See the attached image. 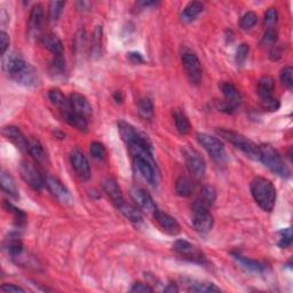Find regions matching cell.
<instances>
[{
    "instance_id": "603a6c76",
    "label": "cell",
    "mask_w": 293,
    "mask_h": 293,
    "mask_svg": "<svg viewBox=\"0 0 293 293\" xmlns=\"http://www.w3.org/2000/svg\"><path fill=\"white\" fill-rule=\"evenodd\" d=\"M41 44H43L46 49H48L50 53H53L54 56H62L63 55V44L56 35H45L43 38H41Z\"/></svg>"
},
{
    "instance_id": "4dcf8cb0",
    "label": "cell",
    "mask_w": 293,
    "mask_h": 293,
    "mask_svg": "<svg viewBox=\"0 0 293 293\" xmlns=\"http://www.w3.org/2000/svg\"><path fill=\"white\" fill-rule=\"evenodd\" d=\"M48 99L50 100L55 107H57L62 110V111H67L70 109V103L67 100L66 96L58 89H52L48 92Z\"/></svg>"
},
{
    "instance_id": "ac0fdd59",
    "label": "cell",
    "mask_w": 293,
    "mask_h": 293,
    "mask_svg": "<svg viewBox=\"0 0 293 293\" xmlns=\"http://www.w3.org/2000/svg\"><path fill=\"white\" fill-rule=\"evenodd\" d=\"M3 134L8 141H11L17 149H20L22 151H27L29 140L24 136L20 128H17L15 126H5L3 128Z\"/></svg>"
},
{
    "instance_id": "db71d44e",
    "label": "cell",
    "mask_w": 293,
    "mask_h": 293,
    "mask_svg": "<svg viewBox=\"0 0 293 293\" xmlns=\"http://www.w3.org/2000/svg\"><path fill=\"white\" fill-rule=\"evenodd\" d=\"M128 57H130L131 61L134 62V63H142V62H143V58H142L141 54H139V53H130V54H128Z\"/></svg>"
},
{
    "instance_id": "52a82bcc",
    "label": "cell",
    "mask_w": 293,
    "mask_h": 293,
    "mask_svg": "<svg viewBox=\"0 0 293 293\" xmlns=\"http://www.w3.org/2000/svg\"><path fill=\"white\" fill-rule=\"evenodd\" d=\"M118 131L121 134L123 141L125 142L127 145L131 144H141V145H148L153 148L151 142L148 139V136L144 135L143 133L137 131L136 128L128 124L126 122H119L118 123Z\"/></svg>"
},
{
    "instance_id": "44dd1931",
    "label": "cell",
    "mask_w": 293,
    "mask_h": 293,
    "mask_svg": "<svg viewBox=\"0 0 293 293\" xmlns=\"http://www.w3.org/2000/svg\"><path fill=\"white\" fill-rule=\"evenodd\" d=\"M13 80H15L17 84H21L23 86L31 87L36 86L38 84V73H37L36 69L27 63L26 67L23 70L13 78Z\"/></svg>"
},
{
    "instance_id": "8d00e7d4",
    "label": "cell",
    "mask_w": 293,
    "mask_h": 293,
    "mask_svg": "<svg viewBox=\"0 0 293 293\" xmlns=\"http://www.w3.org/2000/svg\"><path fill=\"white\" fill-rule=\"evenodd\" d=\"M189 292H220L221 290L214 285L213 283L209 282H190L189 287L187 288Z\"/></svg>"
},
{
    "instance_id": "7a4b0ae2",
    "label": "cell",
    "mask_w": 293,
    "mask_h": 293,
    "mask_svg": "<svg viewBox=\"0 0 293 293\" xmlns=\"http://www.w3.org/2000/svg\"><path fill=\"white\" fill-rule=\"evenodd\" d=\"M217 133L220 136L223 137L224 140L230 142L235 148L240 149L242 153H244L249 158L253 160L260 159L259 145H256L254 142H252L251 140L247 139L246 136L241 134V133L231 130H226V128H219V130H217Z\"/></svg>"
},
{
    "instance_id": "277c9868",
    "label": "cell",
    "mask_w": 293,
    "mask_h": 293,
    "mask_svg": "<svg viewBox=\"0 0 293 293\" xmlns=\"http://www.w3.org/2000/svg\"><path fill=\"white\" fill-rule=\"evenodd\" d=\"M220 89H221L224 100L218 103V108L223 112H233L242 103V95L240 91L236 89L235 85L229 81H223L220 85Z\"/></svg>"
},
{
    "instance_id": "83f0119b",
    "label": "cell",
    "mask_w": 293,
    "mask_h": 293,
    "mask_svg": "<svg viewBox=\"0 0 293 293\" xmlns=\"http://www.w3.org/2000/svg\"><path fill=\"white\" fill-rule=\"evenodd\" d=\"M173 118H174V124H175L177 131L180 133V134L186 135L191 130V125L188 117L186 116V113L181 111V110H174L173 112Z\"/></svg>"
},
{
    "instance_id": "f6af8a7d",
    "label": "cell",
    "mask_w": 293,
    "mask_h": 293,
    "mask_svg": "<svg viewBox=\"0 0 293 293\" xmlns=\"http://www.w3.org/2000/svg\"><path fill=\"white\" fill-rule=\"evenodd\" d=\"M4 206H5V209H6L9 213L14 214V217H15L16 221H17L18 223H23V222L25 221V219H26L25 214L23 213L20 209H17L16 206H14L13 204L9 203V201H5Z\"/></svg>"
},
{
    "instance_id": "f1b7e54d",
    "label": "cell",
    "mask_w": 293,
    "mask_h": 293,
    "mask_svg": "<svg viewBox=\"0 0 293 293\" xmlns=\"http://www.w3.org/2000/svg\"><path fill=\"white\" fill-rule=\"evenodd\" d=\"M5 249H6L8 255H11V258L14 260L17 258L18 255L22 254L24 252V249H23V244L20 238L17 236H9L6 242H5Z\"/></svg>"
},
{
    "instance_id": "3957f363",
    "label": "cell",
    "mask_w": 293,
    "mask_h": 293,
    "mask_svg": "<svg viewBox=\"0 0 293 293\" xmlns=\"http://www.w3.org/2000/svg\"><path fill=\"white\" fill-rule=\"evenodd\" d=\"M260 149V159L265 164L266 167H268L273 173L277 174L278 177L288 178L291 175L290 168L284 163L281 155L278 154L276 149H274L272 145L262 144L259 145Z\"/></svg>"
},
{
    "instance_id": "f546056e",
    "label": "cell",
    "mask_w": 293,
    "mask_h": 293,
    "mask_svg": "<svg viewBox=\"0 0 293 293\" xmlns=\"http://www.w3.org/2000/svg\"><path fill=\"white\" fill-rule=\"evenodd\" d=\"M26 153H29V155L36 160L37 163H44L46 160V153L44 150V146L40 143L39 140H37V139L29 140Z\"/></svg>"
},
{
    "instance_id": "8992f818",
    "label": "cell",
    "mask_w": 293,
    "mask_h": 293,
    "mask_svg": "<svg viewBox=\"0 0 293 293\" xmlns=\"http://www.w3.org/2000/svg\"><path fill=\"white\" fill-rule=\"evenodd\" d=\"M20 172L23 180L35 190H41L43 187L46 186V179L39 168L36 166V164L30 160H23L20 165Z\"/></svg>"
},
{
    "instance_id": "4316f807",
    "label": "cell",
    "mask_w": 293,
    "mask_h": 293,
    "mask_svg": "<svg viewBox=\"0 0 293 293\" xmlns=\"http://www.w3.org/2000/svg\"><path fill=\"white\" fill-rule=\"evenodd\" d=\"M215 198H217V192H215L214 188L212 186H205L201 188L199 197L195 203L210 209L215 201Z\"/></svg>"
},
{
    "instance_id": "484cf974",
    "label": "cell",
    "mask_w": 293,
    "mask_h": 293,
    "mask_svg": "<svg viewBox=\"0 0 293 293\" xmlns=\"http://www.w3.org/2000/svg\"><path fill=\"white\" fill-rule=\"evenodd\" d=\"M203 11H204L203 4L199 2H191L183 8V11L181 13V20L186 23H190L196 20V17Z\"/></svg>"
},
{
    "instance_id": "ab89813d",
    "label": "cell",
    "mask_w": 293,
    "mask_h": 293,
    "mask_svg": "<svg viewBox=\"0 0 293 293\" xmlns=\"http://www.w3.org/2000/svg\"><path fill=\"white\" fill-rule=\"evenodd\" d=\"M258 23V16L253 12H247L242 16L240 21V26L243 30H250Z\"/></svg>"
},
{
    "instance_id": "ee69618b",
    "label": "cell",
    "mask_w": 293,
    "mask_h": 293,
    "mask_svg": "<svg viewBox=\"0 0 293 293\" xmlns=\"http://www.w3.org/2000/svg\"><path fill=\"white\" fill-rule=\"evenodd\" d=\"M261 107L268 110V111H277L279 109V101L275 98L274 95L268 96V98L260 99Z\"/></svg>"
},
{
    "instance_id": "74e56055",
    "label": "cell",
    "mask_w": 293,
    "mask_h": 293,
    "mask_svg": "<svg viewBox=\"0 0 293 293\" xmlns=\"http://www.w3.org/2000/svg\"><path fill=\"white\" fill-rule=\"evenodd\" d=\"M235 259L243 266V267L246 268V269H249V270H252V272L259 273L263 268L262 265H261L260 262H258V261L252 260V259H249V258H245V256H242L240 254H236Z\"/></svg>"
},
{
    "instance_id": "d6986e66",
    "label": "cell",
    "mask_w": 293,
    "mask_h": 293,
    "mask_svg": "<svg viewBox=\"0 0 293 293\" xmlns=\"http://www.w3.org/2000/svg\"><path fill=\"white\" fill-rule=\"evenodd\" d=\"M26 64L27 63L25 62V60L22 57L21 54L13 52L8 55L6 60H5L4 68L5 71L8 73V76L13 79L14 77L18 75V73L26 67Z\"/></svg>"
},
{
    "instance_id": "1f68e13d",
    "label": "cell",
    "mask_w": 293,
    "mask_h": 293,
    "mask_svg": "<svg viewBox=\"0 0 293 293\" xmlns=\"http://www.w3.org/2000/svg\"><path fill=\"white\" fill-rule=\"evenodd\" d=\"M118 210L121 211L124 217H125L127 220H130V221L132 222L140 223L142 221V213L140 209H137L135 208V206H133L131 204H127L126 201L123 205L119 206Z\"/></svg>"
},
{
    "instance_id": "d4e9b609",
    "label": "cell",
    "mask_w": 293,
    "mask_h": 293,
    "mask_svg": "<svg viewBox=\"0 0 293 293\" xmlns=\"http://www.w3.org/2000/svg\"><path fill=\"white\" fill-rule=\"evenodd\" d=\"M63 114L64 119H66L69 125L77 128V130H79L81 132L87 131V128H89V119L85 118L84 116H81V114L73 112L71 109L64 111Z\"/></svg>"
},
{
    "instance_id": "9f6ffc18",
    "label": "cell",
    "mask_w": 293,
    "mask_h": 293,
    "mask_svg": "<svg viewBox=\"0 0 293 293\" xmlns=\"http://www.w3.org/2000/svg\"><path fill=\"white\" fill-rule=\"evenodd\" d=\"M114 100H116L117 102H122V101H123L122 92H116V93H114Z\"/></svg>"
},
{
    "instance_id": "f907efd6",
    "label": "cell",
    "mask_w": 293,
    "mask_h": 293,
    "mask_svg": "<svg viewBox=\"0 0 293 293\" xmlns=\"http://www.w3.org/2000/svg\"><path fill=\"white\" fill-rule=\"evenodd\" d=\"M9 46V37L5 31L0 32V52L4 55Z\"/></svg>"
},
{
    "instance_id": "9c48e42d",
    "label": "cell",
    "mask_w": 293,
    "mask_h": 293,
    "mask_svg": "<svg viewBox=\"0 0 293 293\" xmlns=\"http://www.w3.org/2000/svg\"><path fill=\"white\" fill-rule=\"evenodd\" d=\"M192 226L200 233L209 232L213 227V217L210 209L194 203L192 205Z\"/></svg>"
},
{
    "instance_id": "4fadbf2b",
    "label": "cell",
    "mask_w": 293,
    "mask_h": 293,
    "mask_svg": "<svg viewBox=\"0 0 293 293\" xmlns=\"http://www.w3.org/2000/svg\"><path fill=\"white\" fill-rule=\"evenodd\" d=\"M70 163L73 171L81 180H89L91 178V166L86 156L80 150H73L70 155Z\"/></svg>"
},
{
    "instance_id": "681fc988",
    "label": "cell",
    "mask_w": 293,
    "mask_h": 293,
    "mask_svg": "<svg viewBox=\"0 0 293 293\" xmlns=\"http://www.w3.org/2000/svg\"><path fill=\"white\" fill-rule=\"evenodd\" d=\"M131 291L137 292V293H151V292H154V288L151 287L150 285H148V284L139 282V283L133 284Z\"/></svg>"
},
{
    "instance_id": "f5cc1de1",
    "label": "cell",
    "mask_w": 293,
    "mask_h": 293,
    "mask_svg": "<svg viewBox=\"0 0 293 293\" xmlns=\"http://www.w3.org/2000/svg\"><path fill=\"white\" fill-rule=\"evenodd\" d=\"M269 56H270V58L273 60V61H277V60H279V58H281V56H282V50H281V48H279L278 46H275V45H274L273 49L270 50V53H269Z\"/></svg>"
},
{
    "instance_id": "7c38bea8",
    "label": "cell",
    "mask_w": 293,
    "mask_h": 293,
    "mask_svg": "<svg viewBox=\"0 0 293 293\" xmlns=\"http://www.w3.org/2000/svg\"><path fill=\"white\" fill-rule=\"evenodd\" d=\"M173 249L177 252L179 255H181L182 258L188 259L194 262L203 263L205 262V256L198 247L192 245L191 243L187 242L185 240H179L173 244Z\"/></svg>"
},
{
    "instance_id": "ffe728a7",
    "label": "cell",
    "mask_w": 293,
    "mask_h": 293,
    "mask_svg": "<svg viewBox=\"0 0 293 293\" xmlns=\"http://www.w3.org/2000/svg\"><path fill=\"white\" fill-rule=\"evenodd\" d=\"M102 187H103V190L105 194L109 196V198L112 200V203L119 208V206L123 205L125 203V199H124V195L122 192V189L119 188L118 183L116 182V180L112 178H108L105 179L102 183Z\"/></svg>"
},
{
    "instance_id": "6da1fadb",
    "label": "cell",
    "mask_w": 293,
    "mask_h": 293,
    "mask_svg": "<svg viewBox=\"0 0 293 293\" xmlns=\"http://www.w3.org/2000/svg\"><path fill=\"white\" fill-rule=\"evenodd\" d=\"M251 194L255 203L265 212H272L276 203V188L266 178L258 177L251 182Z\"/></svg>"
},
{
    "instance_id": "5bb4252c",
    "label": "cell",
    "mask_w": 293,
    "mask_h": 293,
    "mask_svg": "<svg viewBox=\"0 0 293 293\" xmlns=\"http://www.w3.org/2000/svg\"><path fill=\"white\" fill-rule=\"evenodd\" d=\"M46 186L55 198L63 204H72V196L70 191L67 189V187L56 178L49 177L46 179Z\"/></svg>"
},
{
    "instance_id": "ba28073f",
    "label": "cell",
    "mask_w": 293,
    "mask_h": 293,
    "mask_svg": "<svg viewBox=\"0 0 293 293\" xmlns=\"http://www.w3.org/2000/svg\"><path fill=\"white\" fill-rule=\"evenodd\" d=\"M183 156H185V160L187 164V167L189 169L190 174L196 179H201L205 175L206 172V163L198 151L186 146L182 150Z\"/></svg>"
},
{
    "instance_id": "5b68a950",
    "label": "cell",
    "mask_w": 293,
    "mask_h": 293,
    "mask_svg": "<svg viewBox=\"0 0 293 293\" xmlns=\"http://www.w3.org/2000/svg\"><path fill=\"white\" fill-rule=\"evenodd\" d=\"M197 140H198L199 144L208 151V154L212 157L214 162L220 164L226 159L224 145L218 137L206 134V133H198L197 134Z\"/></svg>"
},
{
    "instance_id": "816d5d0a",
    "label": "cell",
    "mask_w": 293,
    "mask_h": 293,
    "mask_svg": "<svg viewBox=\"0 0 293 293\" xmlns=\"http://www.w3.org/2000/svg\"><path fill=\"white\" fill-rule=\"evenodd\" d=\"M0 288H2V291L7 292V293H12V292L24 293L25 292L24 288H22L21 286H17V285H15V284H3Z\"/></svg>"
},
{
    "instance_id": "bcb514c9",
    "label": "cell",
    "mask_w": 293,
    "mask_h": 293,
    "mask_svg": "<svg viewBox=\"0 0 293 293\" xmlns=\"http://www.w3.org/2000/svg\"><path fill=\"white\" fill-rule=\"evenodd\" d=\"M277 41V31L274 27H267L262 36V44L274 46Z\"/></svg>"
},
{
    "instance_id": "30bf717a",
    "label": "cell",
    "mask_w": 293,
    "mask_h": 293,
    "mask_svg": "<svg viewBox=\"0 0 293 293\" xmlns=\"http://www.w3.org/2000/svg\"><path fill=\"white\" fill-rule=\"evenodd\" d=\"M181 61L189 80L192 84H198L201 80L203 69H201V64L197 55L192 52H185L181 55Z\"/></svg>"
},
{
    "instance_id": "d6a6232c",
    "label": "cell",
    "mask_w": 293,
    "mask_h": 293,
    "mask_svg": "<svg viewBox=\"0 0 293 293\" xmlns=\"http://www.w3.org/2000/svg\"><path fill=\"white\" fill-rule=\"evenodd\" d=\"M275 89V80L272 77L266 76L262 77L258 82V95L260 99L268 98V96L273 95V92Z\"/></svg>"
},
{
    "instance_id": "e575fe53",
    "label": "cell",
    "mask_w": 293,
    "mask_h": 293,
    "mask_svg": "<svg viewBox=\"0 0 293 293\" xmlns=\"http://www.w3.org/2000/svg\"><path fill=\"white\" fill-rule=\"evenodd\" d=\"M102 35L103 29L101 25H98L94 29L93 37H92V54L94 57H99L101 55V48H102Z\"/></svg>"
},
{
    "instance_id": "7402d4cb",
    "label": "cell",
    "mask_w": 293,
    "mask_h": 293,
    "mask_svg": "<svg viewBox=\"0 0 293 293\" xmlns=\"http://www.w3.org/2000/svg\"><path fill=\"white\" fill-rule=\"evenodd\" d=\"M44 22V8L41 5L37 4L32 7L30 12L29 23H27V27H29V34L35 35L38 34L39 30L41 29Z\"/></svg>"
},
{
    "instance_id": "9a60e30c",
    "label": "cell",
    "mask_w": 293,
    "mask_h": 293,
    "mask_svg": "<svg viewBox=\"0 0 293 293\" xmlns=\"http://www.w3.org/2000/svg\"><path fill=\"white\" fill-rule=\"evenodd\" d=\"M132 198L135 201L136 205L139 206L140 210L144 211V212L153 213L157 208H156V204L153 199V197L150 196V194L146 190L142 189V188H133L131 191Z\"/></svg>"
},
{
    "instance_id": "60d3db41",
    "label": "cell",
    "mask_w": 293,
    "mask_h": 293,
    "mask_svg": "<svg viewBox=\"0 0 293 293\" xmlns=\"http://www.w3.org/2000/svg\"><path fill=\"white\" fill-rule=\"evenodd\" d=\"M90 153L93 158L102 160L105 158V156H107V149H105V146L101 143V142L94 141L91 143Z\"/></svg>"
},
{
    "instance_id": "c3c4849f",
    "label": "cell",
    "mask_w": 293,
    "mask_h": 293,
    "mask_svg": "<svg viewBox=\"0 0 293 293\" xmlns=\"http://www.w3.org/2000/svg\"><path fill=\"white\" fill-rule=\"evenodd\" d=\"M250 52V46L247 44H241L238 46V48L236 50V62L238 64H243L247 58V55Z\"/></svg>"
},
{
    "instance_id": "e0dca14e",
    "label": "cell",
    "mask_w": 293,
    "mask_h": 293,
    "mask_svg": "<svg viewBox=\"0 0 293 293\" xmlns=\"http://www.w3.org/2000/svg\"><path fill=\"white\" fill-rule=\"evenodd\" d=\"M70 109L73 112L81 114L89 119L92 116V105L84 95L79 93H72L69 99Z\"/></svg>"
},
{
    "instance_id": "7dc6e473",
    "label": "cell",
    "mask_w": 293,
    "mask_h": 293,
    "mask_svg": "<svg viewBox=\"0 0 293 293\" xmlns=\"http://www.w3.org/2000/svg\"><path fill=\"white\" fill-rule=\"evenodd\" d=\"M278 21V13L276 11V8H269L265 14V24L267 25V27H274V25L276 24Z\"/></svg>"
},
{
    "instance_id": "836d02e7",
    "label": "cell",
    "mask_w": 293,
    "mask_h": 293,
    "mask_svg": "<svg viewBox=\"0 0 293 293\" xmlns=\"http://www.w3.org/2000/svg\"><path fill=\"white\" fill-rule=\"evenodd\" d=\"M137 111H139L140 116L144 118L145 121L148 119L150 121L154 116V103L149 98H142L137 102Z\"/></svg>"
},
{
    "instance_id": "7bdbcfd3",
    "label": "cell",
    "mask_w": 293,
    "mask_h": 293,
    "mask_svg": "<svg viewBox=\"0 0 293 293\" xmlns=\"http://www.w3.org/2000/svg\"><path fill=\"white\" fill-rule=\"evenodd\" d=\"M281 81L288 90L293 89V69L292 67H285L281 71Z\"/></svg>"
},
{
    "instance_id": "b9f144b4",
    "label": "cell",
    "mask_w": 293,
    "mask_h": 293,
    "mask_svg": "<svg viewBox=\"0 0 293 293\" xmlns=\"http://www.w3.org/2000/svg\"><path fill=\"white\" fill-rule=\"evenodd\" d=\"M278 246L281 249H287L292 244V230L291 228H285L282 229L281 231L278 232Z\"/></svg>"
},
{
    "instance_id": "f35d334b",
    "label": "cell",
    "mask_w": 293,
    "mask_h": 293,
    "mask_svg": "<svg viewBox=\"0 0 293 293\" xmlns=\"http://www.w3.org/2000/svg\"><path fill=\"white\" fill-rule=\"evenodd\" d=\"M64 6H66V3H64V2H52V3H49L48 17H49L50 22H56L58 20L60 16H61Z\"/></svg>"
},
{
    "instance_id": "cb8c5ba5",
    "label": "cell",
    "mask_w": 293,
    "mask_h": 293,
    "mask_svg": "<svg viewBox=\"0 0 293 293\" xmlns=\"http://www.w3.org/2000/svg\"><path fill=\"white\" fill-rule=\"evenodd\" d=\"M0 183H2V188L5 194H7L14 199L18 198V189L15 180H14L11 174L5 171V169H3L2 174H0Z\"/></svg>"
},
{
    "instance_id": "11a10c76",
    "label": "cell",
    "mask_w": 293,
    "mask_h": 293,
    "mask_svg": "<svg viewBox=\"0 0 293 293\" xmlns=\"http://www.w3.org/2000/svg\"><path fill=\"white\" fill-rule=\"evenodd\" d=\"M164 291L165 292H179V287L177 286V284L175 283H171V284H168V286H166L164 288Z\"/></svg>"
},
{
    "instance_id": "d590c367",
    "label": "cell",
    "mask_w": 293,
    "mask_h": 293,
    "mask_svg": "<svg viewBox=\"0 0 293 293\" xmlns=\"http://www.w3.org/2000/svg\"><path fill=\"white\" fill-rule=\"evenodd\" d=\"M175 192L181 197H189L192 192V185L189 179L180 177L175 182Z\"/></svg>"
},
{
    "instance_id": "2e32d148",
    "label": "cell",
    "mask_w": 293,
    "mask_h": 293,
    "mask_svg": "<svg viewBox=\"0 0 293 293\" xmlns=\"http://www.w3.org/2000/svg\"><path fill=\"white\" fill-rule=\"evenodd\" d=\"M154 218L156 220V222L159 224V227L167 233H169V235H178V233H180L181 231L180 224H179L177 220L171 217L169 214L157 209L154 212Z\"/></svg>"
},
{
    "instance_id": "8fae6325",
    "label": "cell",
    "mask_w": 293,
    "mask_h": 293,
    "mask_svg": "<svg viewBox=\"0 0 293 293\" xmlns=\"http://www.w3.org/2000/svg\"><path fill=\"white\" fill-rule=\"evenodd\" d=\"M133 163H134V166L136 168L137 173H139L146 182L153 186L157 185L159 173H158L157 165H156L155 160H148V159H143L140 157H134L133 158Z\"/></svg>"
}]
</instances>
